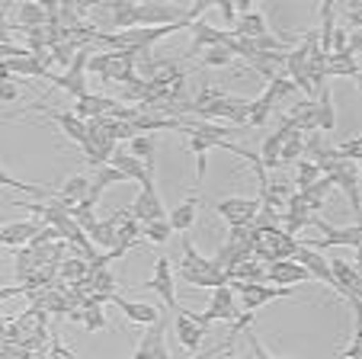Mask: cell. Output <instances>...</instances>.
<instances>
[{
	"mask_svg": "<svg viewBox=\"0 0 362 359\" xmlns=\"http://www.w3.org/2000/svg\"><path fill=\"white\" fill-rule=\"evenodd\" d=\"M180 283L192 285V289H209V285L218 289V285H228V276L225 270L215 266V260L202 257L196 244L183 234V241H180Z\"/></svg>",
	"mask_w": 362,
	"mask_h": 359,
	"instance_id": "cell-1",
	"label": "cell"
},
{
	"mask_svg": "<svg viewBox=\"0 0 362 359\" xmlns=\"http://www.w3.org/2000/svg\"><path fill=\"white\" fill-rule=\"evenodd\" d=\"M298 237L286 234L282 228H263V231H253V260H292L295 251H298Z\"/></svg>",
	"mask_w": 362,
	"mask_h": 359,
	"instance_id": "cell-2",
	"label": "cell"
},
{
	"mask_svg": "<svg viewBox=\"0 0 362 359\" xmlns=\"http://www.w3.org/2000/svg\"><path fill=\"white\" fill-rule=\"evenodd\" d=\"M231 292L240 295V312H257V308L269 305L276 298L295 295V285H267V283H228Z\"/></svg>",
	"mask_w": 362,
	"mask_h": 359,
	"instance_id": "cell-3",
	"label": "cell"
},
{
	"mask_svg": "<svg viewBox=\"0 0 362 359\" xmlns=\"http://www.w3.org/2000/svg\"><path fill=\"white\" fill-rule=\"evenodd\" d=\"M311 224H315L317 231H324V237H315V241H305V247H311V251H321V247H337V244L359 251V244H362V224H359V222L346 224V228H337V224H327L324 218L311 215Z\"/></svg>",
	"mask_w": 362,
	"mask_h": 359,
	"instance_id": "cell-4",
	"label": "cell"
},
{
	"mask_svg": "<svg viewBox=\"0 0 362 359\" xmlns=\"http://www.w3.org/2000/svg\"><path fill=\"white\" fill-rule=\"evenodd\" d=\"M138 289H148V292H158L160 302H164L170 312H180L177 305V279H173V270H170V260L167 257H158L154 260V276L144 279Z\"/></svg>",
	"mask_w": 362,
	"mask_h": 359,
	"instance_id": "cell-5",
	"label": "cell"
},
{
	"mask_svg": "<svg viewBox=\"0 0 362 359\" xmlns=\"http://www.w3.org/2000/svg\"><path fill=\"white\" fill-rule=\"evenodd\" d=\"M324 176H327L334 186H340V190L346 193L349 209H353L356 222H359V212H362V209H359V205H362V203H359V167H356L353 161H343V157H340V161H337Z\"/></svg>",
	"mask_w": 362,
	"mask_h": 359,
	"instance_id": "cell-6",
	"label": "cell"
},
{
	"mask_svg": "<svg viewBox=\"0 0 362 359\" xmlns=\"http://www.w3.org/2000/svg\"><path fill=\"white\" fill-rule=\"evenodd\" d=\"M330 276H334L337 295H343L349 305H362V276L349 260H330Z\"/></svg>",
	"mask_w": 362,
	"mask_h": 359,
	"instance_id": "cell-7",
	"label": "cell"
},
{
	"mask_svg": "<svg viewBox=\"0 0 362 359\" xmlns=\"http://www.w3.org/2000/svg\"><path fill=\"white\" fill-rule=\"evenodd\" d=\"M221 218L228 222V228H238V224H250L260 212V199H250V196H228V199H218L215 205Z\"/></svg>",
	"mask_w": 362,
	"mask_h": 359,
	"instance_id": "cell-8",
	"label": "cell"
},
{
	"mask_svg": "<svg viewBox=\"0 0 362 359\" xmlns=\"http://www.w3.org/2000/svg\"><path fill=\"white\" fill-rule=\"evenodd\" d=\"M240 312L234 308V292L231 285H218V289L212 292V298H209V308H205L202 314H199V321H202L205 327L212 324V321H238Z\"/></svg>",
	"mask_w": 362,
	"mask_h": 359,
	"instance_id": "cell-9",
	"label": "cell"
},
{
	"mask_svg": "<svg viewBox=\"0 0 362 359\" xmlns=\"http://www.w3.org/2000/svg\"><path fill=\"white\" fill-rule=\"evenodd\" d=\"M173 327H177L180 346H183V350H189V353H196L199 346H202L205 331H209V327L199 321V314L186 312V308H180V312H177V318H173Z\"/></svg>",
	"mask_w": 362,
	"mask_h": 359,
	"instance_id": "cell-10",
	"label": "cell"
},
{
	"mask_svg": "<svg viewBox=\"0 0 362 359\" xmlns=\"http://www.w3.org/2000/svg\"><path fill=\"white\" fill-rule=\"evenodd\" d=\"M164 331H167V321H164V314H160L154 324H148V331H144L141 343H138V350H135V356L132 359H170Z\"/></svg>",
	"mask_w": 362,
	"mask_h": 359,
	"instance_id": "cell-11",
	"label": "cell"
},
{
	"mask_svg": "<svg viewBox=\"0 0 362 359\" xmlns=\"http://www.w3.org/2000/svg\"><path fill=\"white\" fill-rule=\"evenodd\" d=\"M129 212L138 224L154 222V218H167V209H164V203H160V193L154 190V186H144V190L132 199Z\"/></svg>",
	"mask_w": 362,
	"mask_h": 359,
	"instance_id": "cell-12",
	"label": "cell"
},
{
	"mask_svg": "<svg viewBox=\"0 0 362 359\" xmlns=\"http://www.w3.org/2000/svg\"><path fill=\"white\" fill-rule=\"evenodd\" d=\"M42 228H45V224H42L39 218H29V222L0 224V247H13V251H20V247H26Z\"/></svg>",
	"mask_w": 362,
	"mask_h": 359,
	"instance_id": "cell-13",
	"label": "cell"
},
{
	"mask_svg": "<svg viewBox=\"0 0 362 359\" xmlns=\"http://www.w3.org/2000/svg\"><path fill=\"white\" fill-rule=\"evenodd\" d=\"M295 263H301L308 270V276L311 279H317V283H324L327 289H334L337 292V285H334V276H330V260H324L321 257V251H311V247H305V244H298V251H295Z\"/></svg>",
	"mask_w": 362,
	"mask_h": 359,
	"instance_id": "cell-14",
	"label": "cell"
},
{
	"mask_svg": "<svg viewBox=\"0 0 362 359\" xmlns=\"http://www.w3.org/2000/svg\"><path fill=\"white\" fill-rule=\"evenodd\" d=\"M110 167H116L125 180L141 183V190H144V186H154V173H148V170H144V164L138 161V157H132L125 148H116V154L110 157Z\"/></svg>",
	"mask_w": 362,
	"mask_h": 359,
	"instance_id": "cell-15",
	"label": "cell"
},
{
	"mask_svg": "<svg viewBox=\"0 0 362 359\" xmlns=\"http://www.w3.org/2000/svg\"><path fill=\"white\" fill-rule=\"evenodd\" d=\"M189 33H192L189 55H199V52H205V48H212V45H225L228 29L212 26L209 20H192V23H189Z\"/></svg>",
	"mask_w": 362,
	"mask_h": 359,
	"instance_id": "cell-16",
	"label": "cell"
},
{
	"mask_svg": "<svg viewBox=\"0 0 362 359\" xmlns=\"http://www.w3.org/2000/svg\"><path fill=\"white\" fill-rule=\"evenodd\" d=\"M110 302L132 321V324H144V327H148V324H154V321L160 318V308L158 305H148V302H129V298H122L119 292L110 298Z\"/></svg>",
	"mask_w": 362,
	"mask_h": 359,
	"instance_id": "cell-17",
	"label": "cell"
},
{
	"mask_svg": "<svg viewBox=\"0 0 362 359\" xmlns=\"http://www.w3.org/2000/svg\"><path fill=\"white\" fill-rule=\"evenodd\" d=\"M267 279L273 285H298V283H308V270L301 263H295V260H273V263L267 266Z\"/></svg>",
	"mask_w": 362,
	"mask_h": 359,
	"instance_id": "cell-18",
	"label": "cell"
},
{
	"mask_svg": "<svg viewBox=\"0 0 362 359\" xmlns=\"http://www.w3.org/2000/svg\"><path fill=\"white\" fill-rule=\"evenodd\" d=\"M45 125H58V129H62L74 144H81V148L87 144V122H81L71 109H55V113H48Z\"/></svg>",
	"mask_w": 362,
	"mask_h": 359,
	"instance_id": "cell-19",
	"label": "cell"
},
{
	"mask_svg": "<svg viewBox=\"0 0 362 359\" xmlns=\"http://www.w3.org/2000/svg\"><path fill=\"white\" fill-rule=\"evenodd\" d=\"M7 71L10 77H42V81H52V74H48V68L39 62V55H20V58H7Z\"/></svg>",
	"mask_w": 362,
	"mask_h": 359,
	"instance_id": "cell-20",
	"label": "cell"
},
{
	"mask_svg": "<svg viewBox=\"0 0 362 359\" xmlns=\"http://www.w3.org/2000/svg\"><path fill=\"white\" fill-rule=\"evenodd\" d=\"M119 218H122V209H116L106 222H96L93 228L87 231V237L93 241L96 247H103V253L116 251V224H119Z\"/></svg>",
	"mask_w": 362,
	"mask_h": 359,
	"instance_id": "cell-21",
	"label": "cell"
},
{
	"mask_svg": "<svg viewBox=\"0 0 362 359\" xmlns=\"http://www.w3.org/2000/svg\"><path fill=\"white\" fill-rule=\"evenodd\" d=\"M58 199H62L68 209L77 205V203H87L90 199V176L87 173H71L62 183V190H58Z\"/></svg>",
	"mask_w": 362,
	"mask_h": 359,
	"instance_id": "cell-22",
	"label": "cell"
},
{
	"mask_svg": "<svg viewBox=\"0 0 362 359\" xmlns=\"http://www.w3.org/2000/svg\"><path fill=\"white\" fill-rule=\"evenodd\" d=\"M116 100H110V96H100V93H83L81 100L74 103V109L71 113L81 119V122H90V119H96V115H106L110 113V106Z\"/></svg>",
	"mask_w": 362,
	"mask_h": 359,
	"instance_id": "cell-23",
	"label": "cell"
},
{
	"mask_svg": "<svg viewBox=\"0 0 362 359\" xmlns=\"http://www.w3.org/2000/svg\"><path fill=\"white\" fill-rule=\"evenodd\" d=\"M267 33H269V23L260 10H250V13L238 16V23H234V29H231V35H238V39H260V35H267Z\"/></svg>",
	"mask_w": 362,
	"mask_h": 359,
	"instance_id": "cell-24",
	"label": "cell"
},
{
	"mask_svg": "<svg viewBox=\"0 0 362 359\" xmlns=\"http://www.w3.org/2000/svg\"><path fill=\"white\" fill-rule=\"evenodd\" d=\"M228 283H267V266L260 260H240V263L228 266L225 270Z\"/></svg>",
	"mask_w": 362,
	"mask_h": 359,
	"instance_id": "cell-25",
	"label": "cell"
},
{
	"mask_svg": "<svg viewBox=\"0 0 362 359\" xmlns=\"http://www.w3.org/2000/svg\"><path fill=\"white\" fill-rule=\"evenodd\" d=\"M196 209H199V186L192 190L189 199H183V203L177 205V209L167 215V222H170L173 231H180V234H186V231L192 228V222H196Z\"/></svg>",
	"mask_w": 362,
	"mask_h": 359,
	"instance_id": "cell-26",
	"label": "cell"
},
{
	"mask_svg": "<svg viewBox=\"0 0 362 359\" xmlns=\"http://www.w3.org/2000/svg\"><path fill=\"white\" fill-rule=\"evenodd\" d=\"M315 106H317V132H321V135L334 132L337 129V106H334V93H330V87L317 90Z\"/></svg>",
	"mask_w": 362,
	"mask_h": 359,
	"instance_id": "cell-27",
	"label": "cell"
},
{
	"mask_svg": "<svg viewBox=\"0 0 362 359\" xmlns=\"http://www.w3.org/2000/svg\"><path fill=\"white\" fill-rule=\"evenodd\" d=\"M125 151H129L132 157H138L148 173H154V164H158V138L154 135H135Z\"/></svg>",
	"mask_w": 362,
	"mask_h": 359,
	"instance_id": "cell-28",
	"label": "cell"
},
{
	"mask_svg": "<svg viewBox=\"0 0 362 359\" xmlns=\"http://www.w3.org/2000/svg\"><path fill=\"white\" fill-rule=\"evenodd\" d=\"M288 119H292V125L301 132V135H311V132H317V106H315V100L295 103V106L288 109Z\"/></svg>",
	"mask_w": 362,
	"mask_h": 359,
	"instance_id": "cell-29",
	"label": "cell"
},
{
	"mask_svg": "<svg viewBox=\"0 0 362 359\" xmlns=\"http://www.w3.org/2000/svg\"><path fill=\"white\" fill-rule=\"evenodd\" d=\"M324 74L327 77H359V62H356V55H349V52L327 55Z\"/></svg>",
	"mask_w": 362,
	"mask_h": 359,
	"instance_id": "cell-30",
	"label": "cell"
},
{
	"mask_svg": "<svg viewBox=\"0 0 362 359\" xmlns=\"http://www.w3.org/2000/svg\"><path fill=\"white\" fill-rule=\"evenodd\" d=\"M16 29H42L48 26V13L42 4H20L16 7V23H10Z\"/></svg>",
	"mask_w": 362,
	"mask_h": 359,
	"instance_id": "cell-31",
	"label": "cell"
},
{
	"mask_svg": "<svg viewBox=\"0 0 362 359\" xmlns=\"http://www.w3.org/2000/svg\"><path fill=\"white\" fill-rule=\"evenodd\" d=\"M273 109H276V100L267 93V90H263L257 100H250V113H247V125H244V129H260V125L269 119V113H273Z\"/></svg>",
	"mask_w": 362,
	"mask_h": 359,
	"instance_id": "cell-32",
	"label": "cell"
},
{
	"mask_svg": "<svg viewBox=\"0 0 362 359\" xmlns=\"http://www.w3.org/2000/svg\"><path fill=\"white\" fill-rule=\"evenodd\" d=\"M83 289L87 292H96V295H106V298H112L119 292V283H116V276H112L110 270H93L87 276V283H83Z\"/></svg>",
	"mask_w": 362,
	"mask_h": 359,
	"instance_id": "cell-33",
	"label": "cell"
},
{
	"mask_svg": "<svg viewBox=\"0 0 362 359\" xmlns=\"http://www.w3.org/2000/svg\"><path fill=\"white\" fill-rule=\"evenodd\" d=\"M330 190H334V183H330L327 176H321V180H315V183L308 186V190H301L298 196L305 199V205H308V209H311V212H317V209H324V203H327Z\"/></svg>",
	"mask_w": 362,
	"mask_h": 359,
	"instance_id": "cell-34",
	"label": "cell"
},
{
	"mask_svg": "<svg viewBox=\"0 0 362 359\" xmlns=\"http://www.w3.org/2000/svg\"><path fill=\"white\" fill-rule=\"evenodd\" d=\"M58 276H62V283H87L90 263L83 257H68L58 263Z\"/></svg>",
	"mask_w": 362,
	"mask_h": 359,
	"instance_id": "cell-35",
	"label": "cell"
},
{
	"mask_svg": "<svg viewBox=\"0 0 362 359\" xmlns=\"http://www.w3.org/2000/svg\"><path fill=\"white\" fill-rule=\"evenodd\" d=\"M135 10H138V4H129V0H112V4H110L112 26H116L119 33H125V29H135Z\"/></svg>",
	"mask_w": 362,
	"mask_h": 359,
	"instance_id": "cell-36",
	"label": "cell"
},
{
	"mask_svg": "<svg viewBox=\"0 0 362 359\" xmlns=\"http://www.w3.org/2000/svg\"><path fill=\"white\" fill-rule=\"evenodd\" d=\"M321 167H317L315 161H308V157H298L295 161V193L308 190V186L315 183V180H321Z\"/></svg>",
	"mask_w": 362,
	"mask_h": 359,
	"instance_id": "cell-37",
	"label": "cell"
},
{
	"mask_svg": "<svg viewBox=\"0 0 362 359\" xmlns=\"http://www.w3.org/2000/svg\"><path fill=\"white\" fill-rule=\"evenodd\" d=\"M0 186H10V190H20V193H26V196H33V199H48V196H52V190H45V186H39V183H23V180H16V176H10L4 167H0Z\"/></svg>",
	"mask_w": 362,
	"mask_h": 359,
	"instance_id": "cell-38",
	"label": "cell"
},
{
	"mask_svg": "<svg viewBox=\"0 0 362 359\" xmlns=\"http://www.w3.org/2000/svg\"><path fill=\"white\" fill-rule=\"evenodd\" d=\"M81 327L87 334H96V331H110V321H106V312H103V305H87L81 308Z\"/></svg>",
	"mask_w": 362,
	"mask_h": 359,
	"instance_id": "cell-39",
	"label": "cell"
},
{
	"mask_svg": "<svg viewBox=\"0 0 362 359\" xmlns=\"http://www.w3.org/2000/svg\"><path fill=\"white\" fill-rule=\"evenodd\" d=\"M298 157H305V135L295 132V135H288L286 142H282V148H279V167L298 161Z\"/></svg>",
	"mask_w": 362,
	"mask_h": 359,
	"instance_id": "cell-40",
	"label": "cell"
},
{
	"mask_svg": "<svg viewBox=\"0 0 362 359\" xmlns=\"http://www.w3.org/2000/svg\"><path fill=\"white\" fill-rule=\"evenodd\" d=\"M141 234L148 237L151 244H167V241H170V234H173V228H170V222H167V218H154V222H144L141 224Z\"/></svg>",
	"mask_w": 362,
	"mask_h": 359,
	"instance_id": "cell-41",
	"label": "cell"
},
{
	"mask_svg": "<svg viewBox=\"0 0 362 359\" xmlns=\"http://www.w3.org/2000/svg\"><path fill=\"white\" fill-rule=\"evenodd\" d=\"M231 64H234V55L225 45H212L202 52V68H231Z\"/></svg>",
	"mask_w": 362,
	"mask_h": 359,
	"instance_id": "cell-42",
	"label": "cell"
},
{
	"mask_svg": "<svg viewBox=\"0 0 362 359\" xmlns=\"http://www.w3.org/2000/svg\"><path fill=\"white\" fill-rule=\"evenodd\" d=\"M279 148H282V138L276 135V132H273V135H267L263 151H260V161H263V167H267V173L279 167Z\"/></svg>",
	"mask_w": 362,
	"mask_h": 359,
	"instance_id": "cell-43",
	"label": "cell"
},
{
	"mask_svg": "<svg viewBox=\"0 0 362 359\" xmlns=\"http://www.w3.org/2000/svg\"><path fill=\"white\" fill-rule=\"evenodd\" d=\"M292 90H295V84L288 81V77L282 74V71H279V74H276V77H269V81H267V93L273 96L276 103H282L288 93H292Z\"/></svg>",
	"mask_w": 362,
	"mask_h": 359,
	"instance_id": "cell-44",
	"label": "cell"
},
{
	"mask_svg": "<svg viewBox=\"0 0 362 359\" xmlns=\"http://www.w3.org/2000/svg\"><path fill=\"white\" fill-rule=\"evenodd\" d=\"M337 157H343V161H359V157H362V135H359V132H356V135L353 138H346V142H340V144H337Z\"/></svg>",
	"mask_w": 362,
	"mask_h": 359,
	"instance_id": "cell-45",
	"label": "cell"
},
{
	"mask_svg": "<svg viewBox=\"0 0 362 359\" xmlns=\"http://www.w3.org/2000/svg\"><path fill=\"white\" fill-rule=\"evenodd\" d=\"M93 183L100 186V190H106V186H116V183H129L122 173H119L116 167H110V164H103V167H96V176H93Z\"/></svg>",
	"mask_w": 362,
	"mask_h": 359,
	"instance_id": "cell-46",
	"label": "cell"
},
{
	"mask_svg": "<svg viewBox=\"0 0 362 359\" xmlns=\"http://www.w3.org/2000/svg\"><path fill=\"white\" fill-rule=\"evenodd\" d=\"M359 353H362V327L356 324L353 340H349V346H346V350H343V359H359Z\"/></svg>",
	"mask_w": 362,
	"mask_h": 359,
	"instance_id": "cell-47",
	"label": "cell"
},
{
	"mask_svg": "<svg viewBox=\"0 0 362 359\" xmlns=\"http://www.w3.org/2000/svg\"><path fill=\"white\" fill-rule=\"evenodd\" d=\"M247 340H250V350H253V359H276V356H269L267 353V346L260 343V337L257 334H247Z\"/></svg>",
	"mask_w": 362,
	"mask_h": 359,
	"instance_id": "cell-48",
	"label": "cell"
},
{
	"mask_svg": "<svg viewBox=\"0 0 362 359\" xmlns=\"http://www.w3.org/2000/svg\"><path fill=\"white\" fill-rule=\"evenodd\" d=\"M218 13H221V20H225V26L234 29V23H238V13H234V7L228 4V0H221V4H218ZM231 29H228V33H231Z\"/></svg>",
	"mask_w": 362,
	"mask_h": 359,
	"instance_id": "cell-49",
	"label": "cell"
},
{
	"mask_svg": "<svg viewBox=\"0 0 362 359\" xmlns=\"http://www.w3.org/2000/svg\"><path fill=\"white\" fill-rule=\"evenodd\" d=\"M20 96V90H16V84L13 81H7V84H0V100H16Z\"/></svg>",
	"mask_w": 362,
	"mask_h": 359,
	"instance_id": "cell-50",
	"label": "cell"
},
{
	"mask_svg": "<svg viewBox=\"0 0 362 359\" xmlns=\"http://www.w3.org/2000/svg\"><path fill=\"white\" fill-rule=\"evenodd\" d=\"M359 23H362V13H359V7H349V29H359Z\"/></svg>",
	"mask_w": 362,
	"mask_h": 359,
	"instance_id": "cell-51",
	"label": "cell"
},
{
	"mask_svg": "<svg viewBox=\"0 0 362 359\" xmlns=\"http://www.w3.org/2000/svg\"><path fill=\"white\" fill-rule=\"evenodd\" d=\"M7 324H10L7 318H0V343H7Z\"/></svg>",
	"mask_w": 362,
	"mask_h": 359,
	"instance_id": "cell-52",
	"label": "cell"
}]
</instances>
